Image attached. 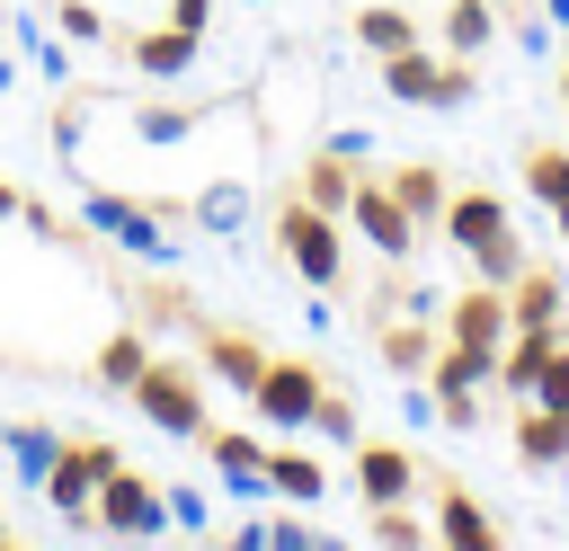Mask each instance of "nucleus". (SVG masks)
Returning a JSON list of instances; mask_svg holds the SVG:
<instances>
[{"label": "nucleus", "instance_id": "f257e3e1", "mask_svg": "<svg viewBox=\"0 0 569 551\" xmlns=\"http://www.w3.org/2000/svg\"><path fill=\"white\" fill-rule=\"evenodd\" d=\"M71 204H80V222L98 231V240H116V249H133V258H178V222L151 204V196H133V187H107V178H71Z\"/></svg>", "mask_w": 569, "mask_h": 551}, {"label": "nucleus", "instance_id": "f03ea898", "mask_svg": "<svg viewBox=\"0 0 569 551\" xmlns=\"http://www.w3.org/2000/svg\"><path fill=\"white\" fill-rule=\"evenodd\" d=\"M436 231L462 249V267H471L480 284H516V276H525L516 222H507V204H498L489 187H462V196H445V222H436Z\"/></svg>", "mask_w": 569, "mask_h": 551}, {"label": "nucleus", "instance_id": "7ed1b4c3", "mask_svg": "<svg viewBox=\"0 0 569 551\" xmlns=\"http://www.w3.org/2000/svg\"><path fill=\"white\" fill-rule=\"evenodd\" d=\"M267 222H276V258H284L302 284H320V293H338V284H347V231H338V213H320V204L293 187Z\"/></svg>", "mask_w": 569, "mask_h": 551}, {"label": "nucleus", "instance_id": "20e7f679", "mask_svg": "<svg viewBox=\"0 0 569 551\" xmlns=\"http://www.w3.org/2000/svg\"><path fill=\"white\" fill-rule=\"evenodd\" d=\"M124 453L107 444V435H71L62 453H53V471H44V507L62 515V533H98V480L116 471Z\"/></svg>", "mask_w": 569, "mask_h": 551}, {"label": "nucleus", "instance_id": "39448f33", "mask_svg": "<svg viewBox=\"0 0 569 551\" xmlns=\"http://www.w3.org/2000/svg\"><path fill=\"white\" fill-rule=\"evenodd\" d=\"M382 98H400V107H471L480 98V71L462 62V53H427V44H400V53H382Z\"/></svg>", "mask_w": 569, "mask_h": 551}, {"label": "nucleus", "instance_id": "423d86ee", "mask_svg": "<svg viewBox=\"0 0 569 551\" xmlns=\"http://www.w3.org/2000/svg\"><path fill=\"white\" fill-rule=\"evenodd\" d=\"M124 400H133L160 435H187V444H196V435H204V418H213V409H204V382H196L187 364H169V355H151V364L133 373V391H124Z\"/></svg>", "mask_w": 569, "mask_h": 551}, {"label": "nucleus", "instance_id": "0eeeda50", "mask_svg": "<svg viewBox=\"0 0 569 551\" xmlns=\"http://www.w3.org/2000/svg\"><path fill=\"white\" fill-rule=\"evenodd\" d=\"M489 373H498V355H480V347H462V338H445L436 355H427V391H436V418L445 427H480L489 409H480V391H489Z\"/></svg>", "mask_w": 569, "mask_h": 551}, {"label": "nucleus", "instance_id": "6e6552de", "mask_svg": "<svg viewBox=\"0 0 569 551\" xmlns=\"http://www.w3.org/2000/svg\"><path fill=\"white\" fill-rule=\"evenodd\" d=\"M338 222H356V240H365L373 258H391V267L427 240V231L409 222V204L391 196V178H356V196H347V213H338Z\"/></svg>", "mask_w": 569, "mask_h": 551}, {"label": "nucleus", "instance_id": "1a4fd4ad", "mask_svg": "<svg viewBox=\"0 0 569 551\" xmlns=\"http://www.w3.org/2000/svg\"><path fill=\"white\" fill-rule=\"evenodd\" d=\"M98 533H116V542H160L169 533V498L142 480V471H107L98 480Z\"/></svg>", "mask_w": 569, "mask_h": 551}, {"label": "nucleus", "instance_id": "9d476101", "mask_svg": "<svg viewBox=\"0 0 569 551\" xmlns=\"http://www.w3.org/2000/svg\"><path fill=\"white\" fill-rule=\"evenodd\" d=\"M116 53H124V71H133V80H187V71H196V53H204V36H196V27L151 18V27H116Z\"/></svg>", "mask_w": 569, "mask_h": 551}, {"label": "nucleus", "instance_id": "9b49d317", "mask_svg": "<svg viewBox=\"0 0 569 551\" xmlns=\"http://www.w3.org/2000/svg\"><path fill=\"white\" fill-rule=\"evenodd\" d=\"M249 409L267 418V427H311V409H320V364L311 355H267V373H258V391H249Z\"/></svg>", "mask_w": 569, "mask_h": 551}, {"label": "nucleus", "instance_id": "f8f14e48", "mask_svg": "<svg viewBox=\"0 0 569 551\" xmlns=\"http://www.w3.org/2000/svg\"><path fill=\"white\" fill-rule=\"evenodd\" d=\"M196 444L213 453V480H222L231 498H249V507H258V498H276V480H267V444H258V435H240V427H213V418H204V435H196Z\"/></svg>", "mask_w": 569, "mask_h": 551}, {"label": "nucleus", "instance_id": "ddd939ff", "mask_svg": "<svg viewBox=\"0 0 569 551\" xmlns=\"http://www.w3.org/2000/svg\"><path fill=\"white\" fill-rule=\"evenodd\" d=\"M445 338H462V347H480V355H498V347L516 338V311H507V284H471V293H453V302H445Z\"/></svg>", "mask_w": 569, "mask_h": 551}, {"label": "nucleus", "instance_id": "4468645a", "mask_svg": "<svg viewBox=\"0 0 569 551\" xmlns=\"http://www.w3.org/2000/svg\"><path fill=\"white\" fill-rule=\"evenodd\" d=\"M356 489H365V507H418L427 471L409 444H356Z\"/></svg>", "mask_w": 569, "mask_h": 551}, {"label": "nucleus", "instance_id": "2eb2a0df", "mask_svg": "<svg viewBox=\"0 0 569 551\" xmlns=\"http://www.w3.org/2000/svg\"><path fill=\"white\" fill-rule=\"evenodd\" d=\"M427 533H436L445 551H498V515H489L471 489H436V515H427Z\"/></svg>", "mask_w": 569, "mask_h": 551}, {"label": "nucleus", "instance_id": "dca6fc26", "mask_svg": "<svg viewBox=\"0 0 569 551\" xmlns=\"http://www.w3.org/2000/svg\"><path fill=\"white\" fill-rule=\"evenodd\" d=\"M516 462H525V471H560V462H569V409L525 400V409H516Z\"/></svg>", "mask_w": 569, "mask_h": 551}, {"label": "nucleus", "instance_id": "f3484780", "mask_svg": "<svg viewBox=\"0 0 569 551\" xmlns=\"http://www.w3.org/2000/svg\"><path fill=\"white\" fill-rule=\"evenodd\" d=\"M196 347H204V364H213L240 400L258 391V373H267V347H258V338H240V329H204V320H196Z\"/></svg>", "mask_w": 569, "mask_h": 551}, {"label": "nucleus", "instance_id": "a211bd4d", "mask_svg": "<svg viewBox=\"0 0 569 551\" xmlns=\"http://www.w3.org/2000/svg\"><path fill=\"white\" fill-rule=\"evenodd\" d=\"M71 435L62 427H44V418H9L0 427V453H9V471L27 480V489H44V471H53V453H62Z\"/></svg>", "mask_w": 569, "mask_h": 551}, {"label": "nucleus", "instance_id": "6ab92c4d", "mask_svg": "<svg viewBox=\"0 0 569 551\" xmlns=\"http://www.w3.org/2000/svg\"><path fill=\"white\" fill-rule=\"evenodd\" d=\"M507 311H516V329H569V284L542 276V267H525L507 284Z\"/></svg>", "mask_w": 569, "mask_h": 551}, {"label": "nucleus", "instance_id": "aec40b11", "mask_svg": "<svg viewBox=\"0 0 569 551\" xmlns=\"http://www.w3.org/2000/svg\"><path fill=\"white\" fill-rule=\"evenodd\" d=\"M391 196L409 204V222H418V231H436L453 187H445V169H436V160H400V169H391Z\"/></svg>", "mask_w": 569, "mask_h": 551}, {"label": "nucleus", "instance_id": "412c9836", "mask_svg": "<svg viewBox=\"0 0 569 551\" xmlns=\"http://www.w3.org/2000/svg\"><path fill=\"white\" fill-rule=\"evenodd\" d=\"M18 53L36 62V80H53V89H71V53H62V27H53L44 9H18Z\"/></svg>", "mask_w": 569, "mask_h": 551}, {"label": "nucleus", "instance_id": "4be33fe9", "mask_svg": "<svg viewBox=\"0 0 569 551\" xmlns=\"http://www.w3.org/2000/svg\"><path fill=\"white\" fill-rule=\"evenodd\" d=\"M489 44H498V0H453V9H445V53L480 62Z\"/></svg>", "mask_w": 569, "mask_h": 551}, {"label": "nucleus", "instance_id": "5701e85b", "mask_svg": "<svg viewBox=\"0 0 569 551\" xmlns=\"http://www.w3.org/2000/svg\"><path fill=\"white\" fill-rule=\"evenodd\" d=\"M356 44L382 62V53H400V44H418V18L409 9H391V0H373V9H356Z\"/></svg>", "mask_w": 569, "mask_h": 551}, {"label": "nucleus", "instance_id": "b1692460", "mask_svg": "<svg viewBox=\"0 0 569 551\" xmlns=\"http://www.w3.org/2000/svg\"><path fill=\"white\" fill-rule=\"evenodd\" d=\"M267 480H276V498H293V507H320V498H329V462H311V453H267Z\"/></svg>", "mask_w": 569, "mask_h": 551}, {"label": "nucleus", "instance_id": "393cba45", "mask_svg": "<svg viewBox=\"0 0 569 551\" xmlns=\"http://www.w3.org/2000/svg\"><path fill=\"white\" fill-rule=\"evenodd\" d=\"M142 364H151V338H142V329H116V338L98 347V364H89V373H98L107 391H133V373H142Z\"/></svg>", "mask_w": 569, "mask_h": 551}, {"label": "nucleus", "instance_id": "a878e982", "mask_svg": "<svg viewBox=\"0 0 569 551\" xmlns=\"http://www.w3.org/2000/svg\"><path fill=\"white\" fill-rule=\"evenodd\" d=\"M436 347H445V320H409V329H382V364H391V373H418Z\"/></svg>", "mask_w": 569, "mask_h": 551}, {"label": "nucleus", "instance_id": "bb28decb", "mask_svg": "<svg viewBox=\"0 0 569 551\" xmlns=\"http://www.w3.org/2000/svg\"><path fill=\"white\" fill-rule=\"evenodd\" d=\"M525 187L560 213V204H569V151H560V142H525Z\"/></svg>", "mask_w": 569, "mask_h": 551}, {"label": "nucleus", "instance_id": "cd10ccee", "mask_svg": "<svg viewBox=\"0 0 569 551\" xmlns=\"http://www.w3.org/2000/svg\"><path fill=\"white\" fill-rule=\"evenodd\" d=\"M365 533H373L382 551H418V542H436V533H427V515H409V507H382Z\"/></svg>", "mask_w": 569, "mask_h": 551}, {"label": "nucleus", "instance_id": "c85d7f7f", "mask_svg": "<svg viewBox=\"0 0 569 551\" xmlns=\"http://www.w3.org/2000/svg\"><path fill=\"white\" fill-rule=\"evenodd\" d=\"M160 498H169V533H196V542L213 533V507H204V489H187V480H178V489H160Z\"/></svg>", "mask_w": 569, "mask_h": 551}, {"label": "nucleus", "instance_id": "c756f323", "mask_svg": "<svg viewBox=\"0 0 569 551\" xmlns=\"http://www.w3.org/2000/svg\"><path fill=\"white\" fill-rule=\"evenodd\" d=\"M533 400H542V409H569V329L551 338V355H542V373H533Z\"/></svg>", "mask_w": 569, "mask_h": 551}, {"label": "nucleus", "instance_id": "7c9ffc66", "mask_svg": "<svg viewBox=\"0 0 569 551\" xmlns=\"http://www.w3.org/2000/svg\"><path fill=\"white\" fill-rule=\"evenodd\" d=\"M311 427H320V435H329V444H356V400H347V391H329V382H320V409H311Z\"/></svg>", "mask_w": 569, "mask_h": 551}, {"label": "nucleus", "instance_id": "2f4dec72", "mask_svg": "<svg viewBox=\"0 0 569 551\" xmlns=\"http://www.w3.org/2000/svg\"><path fill=\"white\" fill-rule=\"evenodd\" d=\"M267 533H276V551H329L338 533H320L311 515H267Z\"/></svg>", "mask_w": 569, "mask_h": 551}, {"label": "nucleus", "instance_id": "473e14b6", "mask_svg": "<svg viewBox=\"0 0 569 551\" xmlns=\"http://www.w3.org/2000/svg\"><path fill=\"white\" fill-rule=\"evenodd\" d=\"M222 542H231V551H276V533H267V515H258V524H231Z\"/></svg>", "mask_w": 569, "mask_h": 551}, {"label": "nucleus", "instance_id": "72a5a7b5", "mask_svg": "<svg viewBox=\"0 0 569 551\" xmlns=\"http://www.w3.org/2000/svg\"><path fill=\"white\" fill-rule=\"evenodd\" d=\"M551 89H560V116H569V44H560V71H551Z\"/></svg>", "mask_w": 569, "mask_h": 551}, {"label": "nucleus", "instance_id": "f704fd0d", "mask_svg": "<svg viewBox=\"0 0 569 551\" xmlns=\"http://www.w3.org/2000/svg\"><path fill=\"white\" fill-rule=\"evenodd\" d=\"M542 18H551V27H560V36H569V0H542Z\"/></svg>", "mask_w": 569, "mask_h": 551}, {"label": "nucleus", "instance_id": "c9c22d12", "mask_svg": "<svg viewBox=\"0 0 569 551\" xmlns=\"http://www.w3.org/2000/svg\"><path fill=\"white\" fill-rule=\"evenodd\" d=\"M18 196H27V187H9V178H0V222H9V213H18Z\"/></svg>", "mask_w": 569, "mask_h": 551}, {"label": "nucleus", "instance_id": "e433bc0d", "mask_svg": "<svg viewBox=\"0 0 569 551\" xmlns=\"http://www.w3.org/2000/svg\"><path fill=\"white\" fill-rule=\"evenodd\" d=\"M9 80H18V62H9V44H0V89H9Z\"/></svg>", "mask_w": 569, "mask_h": 551}, {"label": "nucleus", "instance_id": "4c0bfd02", "mask_svg": "<svg viewBox=\"0 0 569 551\" xmlns=\"http://www.w3.org/2000/svg\"><path fill=\"white\" fill-rule=\"evenodd\" d=\"M551 222H560V240H569V204H560V213H551Z\"/></svg>", "mask_w": 569, "mask_h": 551}, {"label": "nucleus", "instance_id": "58836bf2", "mask_svg": "<svg viewBox=\"0 0 569 551\" xmlns=\"http://www.w3.org/2000/svg\"><path fill=\"white\" fill-rule=\"evenodd\" d=\"M0 542H9V515H0Z\"/></svg>", "mask_w": 569, "mask_h": 551}, {"label": "nucleus", "instance_id": "ea45409f", "mask_svg": "<svg viewBox=\"0 0 569 551\" xmlns=\"http://www.w3.org/2000/svg\"><path fill=\"white\" fill-rule=\"evenodd\" d=\"M560 489H569V462H560Z\"/></svg>", "mask_w": 569, "mask_h": 551}, {"label": "nucleus", "instance_id": "a19ab883", "mask_svg": "<svg viewBox=\"0 0 569 551\" xmlns=\"http://www.w3.org/2000/svg\"><path fill=\"white\" fill-rule=\"evenodd\" d=\"M249 9H267V0H249Z\"/></svg>", "mask_w": 569, "mask_h": 551}]
</instances>
